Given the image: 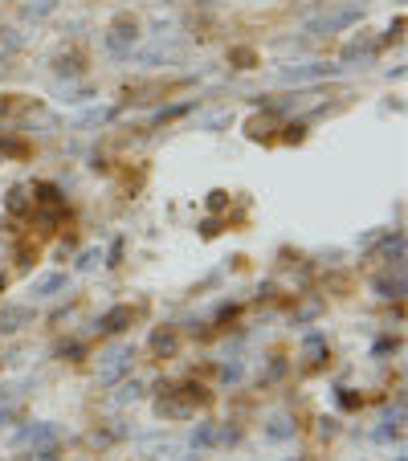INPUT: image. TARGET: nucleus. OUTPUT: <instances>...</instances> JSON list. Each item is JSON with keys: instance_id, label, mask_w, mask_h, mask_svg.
Masks as SVG:
<instances>
[{"instance_id": "obj_1", "label": "nucleus", "mask_w": 408, "mask_h": 461, "mask_svg": "<svg viewBox=\"0 0 408 461\" xmlns=\"http://www.w3.org/2000/svg\"><path fill=\"white\" fill-rule=\"evenodd\" d=\"M131 318H135V310H131V307H115L106 318H102V331H123Z\"/></svg>"}, {"instance_id": "obj_2", "label": "nucleus", "mask_w": 408, "mask_h": 461, "mask_svg": "<svg viewBox=\"0 0 408 461\" xmlns=\"http://www.w3.org/2000/svg\"><path fill=\"white\" fill-rule=\"evenodd\" d=\"M229 62H237V70H253V66H257V49L237 45V49H229Z\"/></svg>"}, {"instance_id": "obj_3", "label": "nucleus", "mask_w": 408, "mask_h": 461, "mask_svg": "<svg viewBox=\"0 0 408 461\" xmlns=\"http://www.w3.org/2000/svg\"><path fill=\"white\" fill-rule=\"evenodd\" d=\"M176 343H180V339H176V331H160V335L152 339V347L163 351V355H171V351H176Z\"/></svg>"}]
</instances>
